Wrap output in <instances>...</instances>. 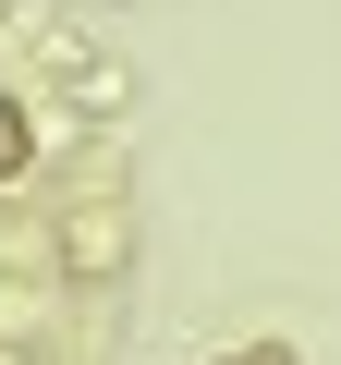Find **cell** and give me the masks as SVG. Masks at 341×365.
Here are the masks:
<instances>
[{"mask_svg":"<svg viewBox=\"0 0 341 365\" xmlns=\"http://www.w3.org/2000/svg\"><path fill=\"white\" fill-rule=\"evenodd\" d=\"M13 170H37V122H25L13 98H0V182H13Z\"/></svg>","mask_w":341,"mask_h":365,"instance_id":"obj_1","label":"cell"},{"mask_svg":"<svg viewBox=\"0 0 341 365\" xmlns=\"http://www.w3.org/2000/svg\"><path fill=\"white\" fill-rule=\"evenodd\" d=\"M244 365H292V353H280V341H256V353H244Z\"/></svg>","mask_w":341,"mask_h":365,"instance_id":"obj_2","label":"cell"},{"mask_svg":"<svg viewBox=\"0 0 341 365\" xmlns=\"http://www.w3.org/2000/svg\"><path fill=\"white\" fill-rule=\"evenodd\" d=\"M220 365H232V353H220Z\"/></svg>","mask_w":341,"mask_h":365,"instance_id":"obj_3","label":"cell"}]
</instances>
